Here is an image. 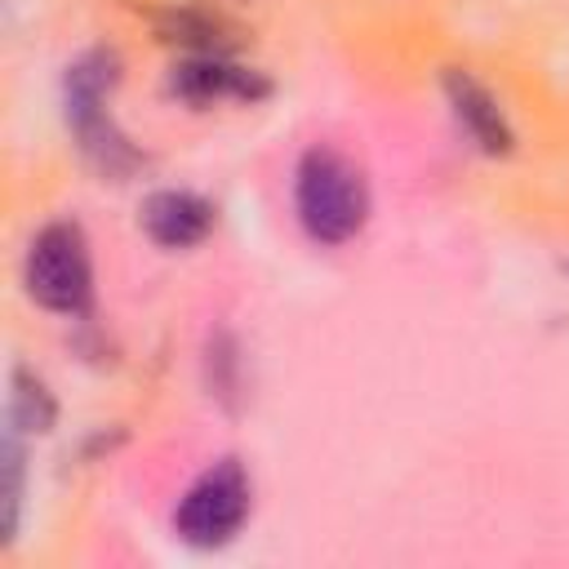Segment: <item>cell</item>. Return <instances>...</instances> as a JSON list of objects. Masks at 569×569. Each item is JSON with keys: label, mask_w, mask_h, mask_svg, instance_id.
<instances>
[{"label": "cell", "mask_w": 569, "mask_h": 569, "mask_svg": "<svg viewBox=\"0 0 569 569\" xmlns=\"http://www.w3.org/2000/svg\"><path fill=\"white\" fill-rule=\"evenodd\" d=\"M253 511V480L240 458H218L209 462L178 498L173 507V533L178 542L196 551L227 547Z\"/></svg>", "instance_id": "4"}, {"label": "cell", "mask_w": 569, "mask_h": 569, "mask_svg": "<svg viewBox=\"0 0 569 569\" xmlns=\"http://www.w3.org/2000/svg\"><path fill=\"white\" fill-rule=\"evenodd\" d=\"M22 284L36 307L58 316H84L93 302V253L84 227L71 218L44 222L27 244Z\"/></svg>", "instance_id": "3"}, {"label": "cell", "mask_w": 569, "mask_h": 569, "mask_svg": "<svg viewBox=\"0 0 569 569\" xmlns=\"http://www.w3.org/2000/svg\"><path fill=\"white\" fill-rule=\"evenodd\" d=\"M293 213H298V227L307 231V240H316L325 249L356 240L369 222L365 169L329 142L307 147L293 169Z\"/></svg>", "instance_id": "2"}, {"label": "cell", "mask_w": 569, "mask_h": 569, "mask_svg": "<svg viewBox=\"0 0 569 569\" xmlns=\"http://www.w3.org/2000/svg\"><path fill=\"white\" fill-rule=\"evenodd\" d=\"M142 231L160 244V249H191L213 231V204L200 191L187 187H160L142 200L138 209Z\"/></svg>", "instance_id": "7"}, {"label": "cell", "mask_w": 569, "mask_h": 569, "mask_svg": "<svg viewBox=\"0 0 569 569\" xmlns=\"http://www.w3.org/2000/svg\"><path fill=\"white\" fill-rule=\"evenodd\" d=\"M204 387L222 409H240L244 405V356L231 329H213L204 338Z\"/></svg>", "instance_id": "8"}, {"label": "cell", "mask_w": 569, "mask_h": 569, "mask_svg": "<svg viewBox=\"0 0 569 569\" xmlns=\"http://www.w3.org/2000/svg\"><path fill=\"white\" fill-rule=\"evenodd\" d=\"M4 542H13L18 520H22V431L4 427Z\"/></svg>", "instance_id": "10"}, {"label": "cell", "mask_w": 569, "mask_h": 569, "mask_svg": "<svg viewBox=\"0 0 569 569\" xmlns=\"http://www.w3.org/2000/svg\"><path fill=\"white\" fill-rule=\"evenodd\" d=\"M58 418V405L49 396V387L31 373V369H13L9 373V409H4V427L22 431V436H44Z\"/></svg>", "instance_id": "9"}, {"label": "cell", "mask_w": 569, "mask_h": 569, "mask_svg": "<svg viewBox=\"0 0 569 569\" xmlns=\"http://www.w3.org/2000/svg\"><path fill=\"white\" fill-rule=\"evenodd\" d=\"M169 89L191 102V107H213V102H258L271 93L267 76L253 67L231 62L227 53H191L187 62L173 67Z\"/></svg>", "instance_id": "5"}, {"label": "cell", "mask_w": 569, "mask_h": 569, "mask_svg": "<svg viewBox=\"0 0 569 569\" xmlns=\"http://www.w3.org/2000/svg\"><path fill=\"white\" fill-rule=\"evenodd\" d=\"M120 84V53L116 49H84L62 71V120L80 147V156L102 178H129L147 164V156L133 147V138L111 120V93Z\"/></svg>", "instance_id": "1"}, {"label": "cell", "mask_w": 569, "mask_h": 569, "mask_svg": "<svg viewBox=\"0 0 569 569\" xmlns=\"http://www.w3.org/2000/svg\"><path fill=\"white\" fill-rule=\"evenodd\" d=\"M440 89H445V102H449L458 129L471 138L476 151H485V156H507V151L516 147V133H511V124H507V111L498 107V98H493L471 71L449 67V71L440 76Z\"/></svg>", "instance_id": "6"}]
</instances>
